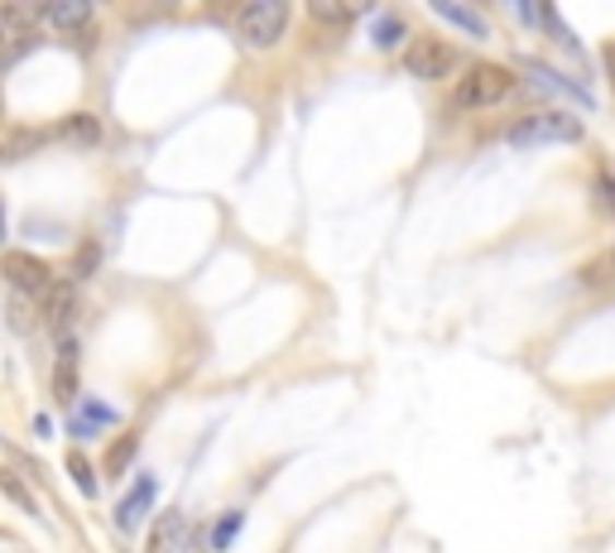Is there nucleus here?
I'll list each match as a JSON object with an SVG mask.
<instances>
[{
    "label": "nucleus",
    "instance_id": "obj_14",
    "mask_svg": "<svg viewBox=\"0 0 615 553\" xmlns=\"http://www.w3.org/2000/svg\"><path fill=\"white\" fill-rule=\"evenodd\" d=\"M63 140H72V144H96V140H102V130H96V120L92 116H68L63 120Z\"/></svg>",
    "mask_w": 615,
    "mask_h": 553
},
{
    "label": "nucleus",
    "instance_id": "obj_8",
    "mask_svg": "<svg viewBox=\"0 0 615 553\" xmlns=\"http://www.w3.org/2000/svg\"><path fill=\"white\" fill-rule=\"evenodd\" d=\"M184 539H188L184 510H164L159 520H154V534H150V549H144V553H178V549H184Z\"/></svg>",
    "mask_w": 615,
    "mask_h": 553
},
{
    "label": "nucleus",
    "instance_id": "obj_22",
    "mask_svg": "<svg viewBox=\"0 0 615 553\" xmlns=\"http://www.w3.org/2000/svg\"><path fill=\"white\" fill-rule=\"evenodd\" d=\"M601 202H606V208H615V174H611V168L601 174Z\"/></svg>",
    "mask_w": 615,
    "mask_h": 553
},
{
    "label": "nucleus",
    "instance_id": "obj_11",
    "mask_svg": "<svg viewBox=\"0 0 615 553\" xmlns=\"http://www.w3.org/2000/svg\"><path fill=\"white\" fill-rule=\"evenodd\" d=\"M39 20L54 24V30H82V24L92 20V5H87V0H58V5L39 10Z\"/></svg>",
    "mask_w": 615,
    "mask_h": 553
},
{
    "label": "nucleus",
    "instance_id": "obj_16",
    "mask_svg": "<svg viewBox=\"0 0 615 553\" xmlns=\"http://www.w3.org/2000/svg\"><path fill=\"white\" fill-rule=\"evenodd\" d=\"M10 328L15 332H29L34 328V313H29V294H20V289H10Z\"/></svg>",
    "mask_w": 615,
    "mask_h": 553
},
{
    "label": "nucleus",
    "instance_id": "obj_1",
    "mask_svg": "<svg viewBox=\"0 0 615 553\" xmlns=\"http://www.w3.org/2000/svg\"><path fill=\"white\" fill-rule=\"evenodd\" d=\"M582 136H587V126L572 111H534V116L515 120L505 140L515 150H544V144H582Z\"/></svg>",
    "mask_w": 615,
    "mask_h": 553
},
{
    "label": "nucleus",
    "instance_id": "obj_3",
    "mask_svg": "<svg viewBox=\"0 0 615 553\" xmlns=\"http://www.w3.org/2000/svg\"><path fill=\"white\" fill-rule=\"evenodd\" d=\"M284 24H288L284 0H250L236 15V34L246 39V48H270V44H280Z\"/></svg>",
    "mask_w": 615,
    "mask_h": 553
},
{
    "label": "nucleus",
    "instance_id": "obj_20",
    "mask_svg": "<svg viewBox=\"0 0 615 553\" xmlns=\"http://www.w3.org/2000/svg\"><path fill=\"white\" fill-rule=\"evenodd\" d=\"M5 491H10V501H15V505H20V510H29V515H39V505H34V501H29V491H24V486H20V476H15V472H5Z\"/></svg>",
    "mask_w": 615,
    "mask_h": 553
},
{
    "label": "nucleus",
    "instance_id": "obj_4",
    "mask_svg": "<svg viewBox=\"0 0 615 553\" xmlns=\"http://www.w3.org/2000/svg\"><path fill=\"white\" fill-rule=\"evenodd\" d=\"M457 63H462V58H457V48L442 44V39H414V48L404 54V72H409V78H418V82L452 78Z\"/></svg>",
    "mask_w": 615,
    "mask_h": 553
},
{
    "label": "nucleus",
    "instance_id": "obj_12",
    "mask_svg": "<svg viewBox=\"0 0 615 553\" xmlns=\"http://www.w3.org/2000/svg\"><path fill=\"white\" fill-rule=\"evenodd\" d=\"M433 15H438V20H448V24H457V30H466V34H472V39H490L486 20H481L476 10H466V5H452V0H433Z\"/></svg>",
    "mask_w": 615,
    "mask_h": 553
},
{
    "label": "nucleus",
    "instance_id": "obj_15",
    "mask_svg": "<svg viewBox=\"0 0 615 553\" xmlns=\"http://www.w3.org/2000/svg\"><path fill=\"white\" fill-rule=\"evenodd\" d=\"M240 525H246V515H240V510L222 515V520H216V529H212V549H216V553H222V549H232V539L240 534Z\"/></svg>",
    "mask_w": 615,
    "mask_h": 553
},
{
    "label": "nucleus",
    "instance_id": "obj_19",
    "mask_svg": "<svg viewBox=\"0 0 615 553\" xmlns=\"http://www.w3.org/2000/svg\"><path fill=\"white\" fill-rule=\"evenodd\" d=\"M130 457H135V433H126V438L116 443V448H111V457H106V467H111V472H126V467H130Z\"/></svg>",
    "mask_w": 615,
    "mask_h": 553
},
{
    "label": "nucleus",
    "instance_id": "obj_2",
    "mask_svg": "<svg viewBox=\"0 0 615 553\" xmlns=\"http://www.w3.org/2000/svg\"><path fill=\"white\" fill-rule=\"evenodd\" d=\"M515 92V72L500 63H472L457 82V106L462 111H486V106H500L505 96Z\"/></svg>",
    "mask_w": 615,
    "mask_h": 553
},
{
    "label": "nucleus",
    "instance_id": "obj_10",
    "mask_svg": "<svg viewBox=\"0 0 615 553\" xmlns=\"http://www.w3.org/2000/svg\"><path fill=\"white\" fill-rule=\"evenodd\" d=\"M106 424H116V414L106 404H96V400H82L78 409H72V424H68V433L72 438H96Z\"/></svg>",
    "mask_w": 615,
    "mask_h": 553
},
{
    "label": "nucleus",
    "instance_id": "obj_17",
    "mask_svg": "<svg viewBox=\"0 0 615 553\" xmlns=\"http://www.w3.org/2000/svg\"><path fill=\"white\" fill-rule=\"evenodd\" d=\"M308 15H312V20H322V24H352L356 10H352V5H328V0H312Z\"/></svg>",
    "mask_w": 615,
    "mask_h": 553
},
{
    "label": "nucleus",
    "instance_id": "obj_13",
    "mask_svg": "<svg viewBox=\"0 0 615 553\" xmlns=\"http://www.w3.org/2000/svg\"><path fill=\"white\" fill-rule=\"evenodd\" d=\"M409 39V24L400 15H376V30H370V44L376 48H400Z\"/></svg>",
    "mask_w": 615,
    "mask_h": 553
},
{
    "label": "nucleus",
    "instance_id": "obj_5",
    "mask_svg": "<svg viewBox=\"0 0 615 553\" xmlns=\"http://www.w3.org/2000/svg\"><path fill=\"white\" fill-rule=\"evenodd\" d=\"M5 280H10V289H20V294H29V298H39V294L54 289V280H48V264L34 260V256H20V250H10V256H5Z\"/></svg>",
    "mask_w": 615,
    "mask_h": 553
},
{
    "label": "nucleus",
    "instance_id": "obj_23",
    "mask_svg": "<svg viewBox=\"0 0 615 553\" xmlns=\"http://www.w3.org/2000/svg\"><path fill=\"white\" fill-rule=\"evenodd\" d=\"M606 72H611V82H615V44L606 48Z\"/></svg>",
    "mask_w": 615,
    "mask_h": 553
},
{
    "label": "nucleus",
    "instance_id": "obj_18",
    "mask_svg": "<svg viewBox=\"0 0 615 553\" xmlns=\"http://www.w3.org/2000/svg\"><path fill=\"white\" fill-rule=\"evenodd\" d=\"M68 476L82 486V496H96V472L87 467V457H82V452H72V457H68Z\"/></svg>",
    "mask_w": 615,
    "mask_h": 553
},
{
    "label": "nucleus",
    "instance_id": "obj_9",
    "mask_svg": "<svg viewBox=\"0 0 615 553\" xmlns=\"http://www.w3.org/2000/svg\"><path fill=\"white\" fill-rule=\"evenodd\" d=\"M524 72H529V82H534L539 92H553V96H572L577 106H587V111H592V92H587V87H577V82H563L558 72H553V68H539V63H529Z\"/></svg>",
    "mask_w": 615,
    "mask_h": 553
},
{
    "label": "nucleus",
    "instance_id": "obj_7",
    "mask_svg": "<svg viewBox=\"0 0 615 553\" xmlns=\"http://www.w3.org/2000/svg\"><path fill=\"white\" fill-rule=\"evenodd\" d=\"M78 284H54L44 294V328H54L58 337H72V322H78Z\"/></svg>",
    "mask_w": 615,
    "mask_h": 553
},
{
    "label": "nucleus",
    "instance_id": "obj_6",
    "mask_svg": "<svg viewBox=\"0 0 615 553\" xmlns=\"http://www.w3.org/2000/svg\"><path fill=\"white\" fill-rule=\"evenodd\" d=\"M154 496H159V481H154V476H135V486H130V491H126V501L116 505V529L135 534L140 520L154 510Z\"/></svg>",
    "mask_w": 615,
    "mask_h": 553
},
{
    "label": "nucleus",
    "instance_id": "obj_21",
    "mask_svg": "<svg viewBox=\"0 0 615 553\" xmlns=\"http://www.w3.org/2000/svg\"><path fill=\"white\" fill-rule=\"evenodd\" d=\"M92 264H96V246H82V256L72 260V280H87Z\"/></svg>",
    "mask_w": 615,
    "mask_h": 553
}]
</instances>
